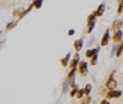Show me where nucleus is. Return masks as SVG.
<instances>
[{"mask_svg": "<svg viewBox=\"0 0 123 104\" xmlns=\"http://www.w3.org/2000/svg\"><path fill=\"white\" fill-rule=\"evenodd\" d=\"M83 45H84L83 39H78V40H75V42H74V48H75V50H76V51H80V50H81V48H83Z\"/></svg>", "mask_w": 123, "mask_h": 104, "instance_id": "nucleus-9", "label": "nucleus"}, {"mask_svg": "<svg viewBox=\"0 0 123 104\" xmlns=\"http://www.w3.org/2000/svg\"><path fill=\"white\" fill-rule=\"evenodd\" d=\"M96 17H97V16L95 15V11H94L91 15H89V16H87V22H95Z\"/></svg>", "mask_w": 123, "mask_h": 104, "instance_id": "nucleus-14", "label": "nucleus"}, {"mask_svg": "<svg viewBox=\"0 0 123 104\" xmlns=\"http://www.w3.org/2000/svg\"><path fill=\"white\" fill-rule=\"evenodd\" d=\"M101 104H111V103H110L108 100H106V99H104V100H102V102H101Z\"/></svg>", "mask_w": 123, "mask_h": 104, "instance_id": "nucleus-24", "label": "nucleus"}, {"mask_svg": "<svg viewBox=\"0 0 123 104\" xmlns=\"http://www.w3.org/2000/svg\"><path fill=\"white\" fill-rule=\"evenodd\" d=\"M122 37H123V33H122V31L121 29H118V31H116V32L113 33V42H122Z\"/></svg>", "mask_w": 123, "mask_h": 104, "instance_id": "nucleus-7", "label": "nucleus"}, {"mask_svg": "<svg viewBox=\"0 0 123 104\" xmlns=\"http://www.w3.org/2000/svg\"><path fill=\"white\" fill-rule=\"evenodd\" d=\"M96 61H97V54H96L95 56H92V58H91V61H90V62H91V65H95V64H96Z\"/></svg>", "mask_w": 123, "mask_h": 104, "instance_id": "nucleus-22", "label": "nucleus"}, {"mask_svg": "<svg viewBox=\"0 0 123 104\" xmlns=\"http://www.w3.org/2000/svg\"><path fill=\"white\" fill-rule=\"evenodd\" d=\"M69 60H70V54H67V55H65V58H63V59L60 60L62 65H63V66H67V65L69 64Z\"/></svg>", "mask_w": 123, "mask_h": 104, "instance_id": "nucleus-12", "label": "nucleus"}, {"mask_svg": "<svg viewBox=\"0 0 123 104\" xmlns=\"http://www.w3.org/2000/svg\"><path fill=\"white\" fill-rule=\"evenodd\" d=\"M98 53V48H94V49H89L86 51V56L87 58H92V56H95L96 54Z\"/></svg>", "mask_w": 123, "mask_h": 104, "instance_id": "nucleus-10", "label": "nucleus"}, {"mask_svg": "<svg viewBox=\"0 0 123 104\" xmlns=\"http://www.w3.org/2000/svg\"><path fill=\"white\" fill-rule=\"evenodd\" d=\"M74 33H75V29H69V32H68L69 36H73Z\"/></svg>", "mask_w": 123, "mask_h": 104, "instance_id": "nucleus-23", "label": "nucleus"}, {"mask_svg": "<svg viewBox=\"0 0 123 104\" xmlns=\"http://www.w3.org/2000/svg\"><path fill=\"white\" fill-rule=\"evenodd\" d=\"M122 26H123V20H116V21H113V23H112V29L118 31V29H121Z\"/></svg>", "mask_w": 123, "mask_h": 104, "instance_id": "nucleus-6", "label": "nucleus"}, {"mask_svg": "<svg viewBox=\"0 0 123 104\" xmlns=\"http://www.w3.org/2000/svg\"><path fill=\"white\" fill-rule=\"evenodd\" d=\"M95 28V22H87V33H91Z\"/></svg>", "mask_w": 123, "mask_h": 104, "instance_id": "nucleus-15", "label": "nucleus"}, {"mask_svg": "<svg viewBox=\"0 0 123 104\" xmlns=\"http://www.w3.org/2000/svg\"><path fill=\"white\" fill-rule=\"evenodd\" d=\"M122 51H123V42H121V44H119V47L116 49V56H121V54H122Z\"/></svg>", "mask_w": 123, "mask_h": 104, "instance_id": "nucleus-13", "label": "nucleus"}, {"mask_svg": "<svg viewBox=\"0 0 123 104\" xmlns=\"http://www.w3.org/2000/svg\"><path fill=\"white\" fill-rule=\"evenodd\" d=\"M113 75H115V72H112L111 76H110V77H108V80H107V83H106V87L108 88V91L115 89V88H116V86H117V82H116V80L113 78Z\"/></svg>", "mask_w": 123, "mask_h": 104, "instance_id": "nucleus-1", "label": "nucleus"}, {"mask_svg": "<svg viewBox=\"0 0 123 104\" xmlns=\"http://www.w3.org/2000/svg\"><path fill=\"white\" fill-rule=\"evenodd\" d=\"M118 14H122L123 12V0H118Z\"/></svg>", "mask_w": 123, "mask_h": 104, "instance_id": "nucleus-16", "label": "nucleus"}, {"mask_svg": "<svg viewBox=\"0 0 123 104\" xmlns=\"http://www.w3.org/2000/svg\"><path fill=\"white\" fill-rule=\"evenodd\" d=\"M110 29H106V32L104 33V36H102V38H101V45L102 47H105V45H107L108 44V42H110Z\"/></svg>", "mask_w": 123, "mask_h": 104, "instance_id": "nucleus-3", "label": "nucleus"}, {"mask_svg": "<svg viewBox=\"0 0 123 104\" xmlns=\"http://www.w3.org/2000/svg\"><path fill=\"white\" fill-rule=\"evenodd\" d=\"M105 9H106L105 4H100L98 7L96 9V11H95V15H96L97 17H101L102 15H104V12H105Z\"/></svg>", "mask_w": 123, "mask_h": 104, "instance_id": "nucleus-5", "label": "nucleus"}, {"mask_svg": "<svg viewBox=\"0 0 123 104\" xmlns=\"http://www.w3.org/2000/svg\"><path fill=\"white\" fill-rule=\"evenodd\" d=\"M90 102H91V98H90V96H86V97L83 99L81 104H90Z\"/></svg>", "mask_w": 123, "mask_h": 104, "instance_id": "nucleus-20", "label": "nucleus"}, {"mask_svg": "<svg viewBox=\"0 0 123 104\" xmlns=\"http://www.w3.org/2000/svg\"><path fill=\"white\" fill-rule=\"evenodd\" d=\"M78 92H79V89H78V87L74 85V86H73V89H71V92H70V96H71V97L76 96V94H78Z\"/></svg>", "mask_w": 123, "mask_h": 104, "instance_id": "nucleus-17", "label": "nucleus"}, {"mask_svg": "<svg viewBox=\"0 0 123 104\" xmlns=\"http://www.w3.org/2000/svg\"><path fill=\"white\" fill-rule=\"evenodd\" d=\"M16 26V22H9V25L6 26V29H11Z\"/></svg>", "mask_w": 123, "mask_h": 104, "instance_id": "nucleus-21", "label": "nucleus"}, {"mask_svg": "<svg viewBox=\"0 0 123 104\" xmlns=\"http://www.w3.org/2000/svg\"><path fill=\"white\" fill-rule=\"evenodd\" d=\"M79 72L83 76L87 75V62L86 61H80V64H79Z\"/></svg>", "mask_w": 123, "mask_h": 104, "instance_id": "nucleus-2", "label": "nucleus"}, {"mask_svg": "<svg viewBox=\"0 0 123 104\" xmlns=\"http://www.w3.org/2000/svg\"><path fill=\"white\" fill-rule=\"evenodd\" d=\"M84 91H85V96H89L90 92H91V85H86L85 88H84Z\"/></svg>", "mask_w": 123, "mask_h": 104, "instance_id": "nucleus-18", "label": "nucleus"}, {"mask_svg": "<svg viewBox=\"0 0 123 104\" xmlns=\"http://www.w3.org/2000/svg\"><path fill=\"white\" fill-rule=\"evenodd\" d=\"M84 96H85V91H84V88H83V89H79L76 97H78V98H83Z\"/></svg>", "mask_w": 123, "mask_h": 104, "instance_id": "nucleus-19", "label": "nucleus"}, {"mask_svg": "<svg viewBox=\"0 0 123 104\" xmlns=\"http://www.w3.org/2000/svg\"><path fill=\"white\" fill-rule=\"evenodd\" d=\"M42 4H43V0H33L32 1V5H33L35 9H41Z\"/></svg>", "mask_w": 123, "mask_h": 104, "instance_id": "nucleus-11", "label": "nucleus"}, {"mask_svg": "<svg viewBox=\"0 0 123 104\" xmlns=\"http://www.w3.org/2000/svg\"><path fill=\"white\" fill-rule=\"evenodd\" d=\"M78 64H80V58H79V54H76V55L74 56V59L70 61V67H71V69H76Z\"/></svg>", "mask_w": 123, "mask_h": 104, "instance_id": "nucleus-8", "label": "nucleus"}, {"mask_svg": "<svg viewBox=\"0 0 123 104\" xmlns=\"http://www.w3.org/2000/svg\"><path fill=\"white\" fill-rule=\"evenodd\" d=\"M122 96V92L117 89H111L107 92V98H119Z\"/></svg>", "mask_w": 123, "mask_h": 104, "instance_id": "nucleus-4", "label": "nucleus"}]
</instances>
